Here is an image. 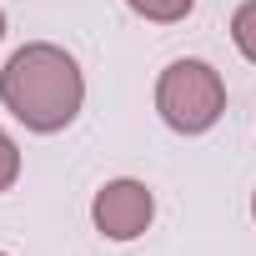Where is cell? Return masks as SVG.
Masks as SVG:
<instances>
[{
    "instance_id": "6",
    "label": "cell",
    "mask_w": 256,
    "mask_h": 256,
    "mask_svg": "<svg viewBox=\"0 0 256 256\" xmlns=\"http://www.w3.org/2000/svg\"><path fill=\"white\" fill-rule=\"evenodd\" d=\"M20 181V146L10 141V131L0 126V191H10Z\"/></svg>"
},
{
    "instance_id": "7",
    "label": "cell",
    "mask_w": 256,
    "mask_h": 256,
    "mask_svg": "<svg viewBox=\"0 0 256 256\" xmlns=\"http://www.w3.org/2000/svg\"><path fill=\"white\" fill-rule=\"evenodd\" d=\"M0 40H6V10H0Z\"/></svg>"
},
{
    "instance_id": "2",
    "label": "cell",
    "mask_w": 256,
    "mask_h": 256,
    "mask_svg": "<svg viewBox=\"0 0 256 256\" xmlns=\"http://www.w3.org/2000/svg\"><path fill=\"white\" fill-rule=\"evenodd\" d=\"M156 110L171 131L181 136H206L211 126L226 116V80L211 60L181 56L161 70L156 80Z\"/></svg>"
},
{
    "instance_id": "3",
    "label": "cell",
    "mask_w": 256,
    "mask_h": 256,
    "mask_svg": "<svg viewBox=\"0 0 256 256\" xmlns=\"http://www.w3.org/2000/svg\"><path fill=\"white\" fill-rule=\"evenodd\" d=\"M151 216H156V196H151V186L136 181V176L106 181V186L96 191V201H90V221H96V231H100L106 241H136V236H146Z\"/></svg>"
},
{
    "instance_id": "4",
    "label": "cell",
    "mask_w": 256,
    "mask_h": 256,
    "mask_svg": "<svg viewBox=\"0 0 256 256\" xmlns=\"http://www.w3.org/2000/svg\"><path fill=\"white\" fill-rule=\"evenodd\" d=\"M141 20H156V26H176L196 10V0H126Z\"/></svg>"
},
{
    "instance_id": "1",
    "label": "cell",
    "mask_w": 256,
    "mask_h": 256,
    "mask_svg": "<svg viewBox=\"0 0 256 256\" xmlns=\"http://www.w3.org/2000/svg\"><path fill=\"white\" fill-rule=\"evenodd\" d=\"M0 106L10 110L26 131L56 136L86 106V76H80L70 50H60L50 40H30L0 70Z\"/></svg>"
},
{
    "instance_id": "9",
    "label": "cell",
    "mask_w": 256,
    "mask_h": 256,
    "mask_svg": "<svg viewBox=\"0 0 256 256\" xmlns=\"http://www.w3.org/2000/svg\"><path fill=\"white\" fill-rule=\"evenodd\" d=\"M0 256H10V251H0Z\"/></svg>"
},
{
    "instance_id": "8",
    "label": "cell",
    "mask_w": 256,
    "mask_h": 256,
    "mask_svg": "<svg viewBox=\"0 0 256 256\" xmlns=\"http://www.w3.org/2000/svg\"><path fill=\"white\" fill-rule=\"evenodd\" d=\"M251 221H256V191H251Z\"/></svg>"
},
{
    "instance_id": "5",
    "label": "cell",
    "mask_w": 256,
    "mask_h": 256,
    "mask_svg": "<svg viewBox=\"0 0 256 256\" xmlns=\"http://www.w3.org/2000/svg\"><path fill=\"white\" fill-rule=\"evenodd\" d=\"M231 40H236V50L256 66V0L236 6V16H231Z\"/></svg>"
}]
</instances>
